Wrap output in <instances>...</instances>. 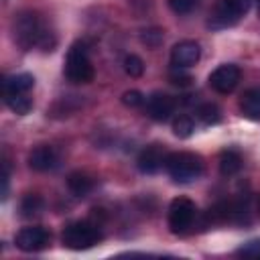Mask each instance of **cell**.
<instances>
[{
	"label": "cell",
	"instance_id": "1",
	"mask_svg": "<svg viewBox=\"0 0 260 260\" xmlns=\"http://www.w3.org/2000/svg\"><path fill=\"white\" fill-rule=\"evenodd\" d=\"M12 39L22 51H30L32 47H39L43 51H53V47L57 43L55 35L47 28L43 18L32 10H24L14 16Z\"/></svg>",
	"mask_w": 260,
	"mask_h": 260
},
{
	"label": "cell",
	"instance_id": "18",
	"mask_svg": "<svg viewBox=\"0 0 260 260\" xmlns=\"http://www.w3.org/2000/svg\"><path fill=\"white\" fill-rule=\"evenodd\" d=\"M43 207H45V201H43V197L37 195V193H28V195H24L22 201H20V213H22L24 217H35V215H39V213L43 211Z\"/></svg>",
	"mask_w": 260,
	"mask_h": 260
},
{
	"label": "cell",
	"instance_id": "4",
	"mask_svg": "<svg viewBox=\"0 0 260 260\" xmlns=\"http://www.w3.org/2000/svg\"><path fill=\"white\" fill-rule=\"evenodd\" d=\"M63 73L71 83H91L93 81V65L87 57V45L83 41H77L71 45L67 59H65Z\"/></svg>",
	"mask_w": 260,
	"mask_h": 260
},
{
	"label": "cell",
	"instance_id": "26",
	"mask_svg": "<svg viewBox=\"0 0 260 260\" xmlns=\"http://www.w3.org/2000/svg\"><path fill=\"white\" fill-rule=\"evenodd\" d=\"M258 4H260V0H258Z\"/></svg>",
	"mask_w": 260,
	"mask_h": 260
},
{
	"label": "cell",
	"instance_id": "6",
	"mask_svg": "<svg viewBox=\"0 0 260 260\" xmlns=\"http://www.w3.org/2000/svg\"><path fill=\"white\" fill-rule=\"evenodd\" d=\"M197 207L187 197H175L169 205V228L173 234H183L193 225Z\"/></svg>",
	"mask_w": 260,
	"mask_h": 260
},
{
	"label": "cell",
	"instance_id": "10",
	"mask_svg": "<svg viewBox=\"0 0 260 260\" xmlns=\"http://www.w3.org/2000/svg\"><path fill=\"white\" fill-rule=\"evenodd\" d=\"M165 160H167V152L160 144H150L146 148H142V152L138 154V169L140 173H146V175H152L156 173L160 167H165Z\"/></svg>",
	"mask_w": 260,
	"mask_h": 260
},
{
	"label": "cell",
	"instance_id": "9",
	"mask_svg": "<svg viewBox=\"0 0 260 260\" xmlns=\"http://www.w3.org/2000/svg\"><path fill=\"white\" fill-rule=\"evenodd\" d=\"M199 57H201V47L195 41H181L171 49V65L175 69L191 67L199 61Z\"/></svg>",
	"mask_w": 260,
	"mask_h": 260
},
{
	"label": "cell",
	"instance_id": "12",
	"mask_svg": "<svg viewBox=\"0 0 260 260\" xmlns=\"http://www.w3.org/2000/svg\"><path fill=\"white\" fill-rule=\"evenodd\" d=\"M146 112H148V116H150L152 120L165 122V120H169L171 114L175 112V100H173L171 95H167V93L156 91V93H152V95L148 98V102H146Z\"/></svg>",
	"mask_w": 260,
	"mask_h": 260
},
{
	"label": "cell",
	"instance_id": "21",
	"mask_svg": "<svg viewBox=\"0 0 260 260\" xmlns=\"http://www.w3.org/2000/svg\"><path fill=\"white\" fill-rule=\"evenodd\" d=\"M122 65H124L126 75H130V77H140L144 73V61L138 55H126Z\"/></svg>",
	"mask_w": 260,
	"mask_h": 260
},
{
	"label": "cell",
	"instance_id": "8",
	"mask_svg": "<svg viewBox=\"0 0 260 260\" xmlns=\"http://www.w3.org/2000/svg\"><path fill=\"white\" fill-rule=\"evenodd\" d=\"M49 240H51V234L45 228L30 225V228H22L16 234L14 242H16V248L22 252H39L49 246Z\"/></svg>",
	"mask_w": 260,
	"mask_h": 260
},
{
	"label": "cell",
	"instance_id": "15",
	"mask_svg": "<svg viewBox=\"0 0 260 260\" xmlns=\"http://www.w3.org/2000/svg\"><path fill=\"white\" fill-rule=\"evenodd\" d=\"M240 112L250 120H260V87L248 89L240 100Z\"/></svg>",
	"mask_w": 260,
	"mask_h": 260
},
{
	"label": "cell",
	"instance_id": "5",
	"mask_svg": "<svg viewBox=\"0 0 260 260\" xmlns=\"http://www.w3.org/2000/svg\"><path fill=\"white\" fill-rule=\"evenodd\" d=\"M250 6H252V0H219V4L215 6V10L209 18V26H213V28L232 26L242 16L248 14Z\"/></svg>",
	"mask_w": 260,
	"mask_h": 260
},
{
	"label": "cell",
	"instance_id": "23",
	"mask_svg": "<svg viewBox=\"0 0 260 260\" xmlns=\"http://www.w3.org/2000/svg\"><path fill=\"white\" fill-rule=\"evenodd\" d=\"M122 104L128 106V108H138L144 104V95L138 91V89H128L122 93Z\"/></svg>",
	"mask_w": 260,
	"mask_h": 260
},
{
	"label": "cell",
	"instance_id": "13",
	"mask_svg": "<svg viewBox=\"0 0 260 260\" xmlns=\"http://www.w3.org/2000/svg\"><path fill=\"white\" fill-rule=\"evenodd\" d=\"M35 85V77L30 73H14L4 77L2 89L4 93H28Z\"/></svg>",
	"mask_w": 260,
	"mask_h": 260
},
{
	"label": "cell",
	"instance_id": "11",
	"mask_svg": "<svg viewBox=\"0 0 260 260\" xmlns=\"http://www.w3.org/2000/svg\"><path fill=\"white\" fill-rule=\"evenodd\" d=\"M57 162H59V156H57L55 148L53 146H47V144L32 148L30 154H28V167L32 171H37V173L53 171L57 167Z\"/></svg>",
	"mask_w": 260,
	"mask_h": 260
},
{
	"label": "cell",
	"instance_id": "20",
	"mask_svg": "<svg viewBox=\"0 0 260 260\" xmlns=\"http://www.w3.org/2000/svg\"><path fill=\"white\" fill-rule=\"evenodd\" d=\"M197 118H199L203 124L211 126V124H217V122L221 120V112H219V108H217L215 104H203V106H199V110H197Z\"/></svg>",
	"mask_w": 260,
	"mask_h": 260
},
{
	"label": "cell",
	"instance_id": "3",
	"mask_svg": "<svg viewBox=\"0 0 260 260\" xmlns=\"http://www.w3.org/2000/svg\"><path fill=\"white\" fill-rule=\"evenodd\" d=\"M104 238L102 228L91 219H79L63 228L61 242L69 250H87Z\"/></svg>",
	"mask_w": 260,
	"mask_h": 260
},
{
	"label": "cell",
	"instance_id": "24",
	"mask_svg": "<svg viewBox=\"0 0 260 260\" xmlns=\"http://www.w3.org/2000/svg\"><path fill=\"white\" fill-rule=\"evenodd\" d=\"M197 4H199V0H169L171 10L177 12V14H187V12H191Z\"/></svg>",
	"mask_w": 260,
	"mask_h": 260
},
{
	"label": "cell",
	"instance_id": "25",
	"mask_svg": "<svg viewBox=\"0 0 260 260\" xmlns=\"http://www.w3.org/2000/svg\"><path fill=\"white\" fill-rule=\"evenodd\" d=\"M171 83H175V85H189V83H191V75L173 73V75H171Z\"/></svg>",
	"mask_w": 260,
	"mask_h": 260
},
{
	"label": "cell",
	"instance_id": "17",
	"mask_svg": "<svg viewBox=\"0 0 260 260\" xmlns=\"http://www.w3.org/2000/svg\"><path fill=\"white\" fill-rule=\"evenodd\" d=\"M4 102L18 116L28 114L32 108V100L28 98V93H4Z\"/></svg>",
	"mask_w": 260,
	"mask_h": 260
},
{
	"label": "cell",
	"instance_id": "22",
	"mask_svg": "<svg viewBox=\"0 0 260 260\" xmlns=\"http://www.w3.org/2000/svg\"><path fill=\"white\" fill-rule=\"evenodd\" d=\"M162 30L160 28H146V30H142V35H140V39H142V43L146 45V47H150V49H156L160 43H162Z\"/></svg>",
	"mask_w": 260,
	"mask_h": 260
},
{
	"label": "cell",
	"instance_id": "14",
	"mask_svg": "<svg viewBox=\"0 0 260 260\" xmlns=\"http://www.w3.org/2000/svg\"><path fill=\"white\" fill-rule=\"evenodd\" d=\"M67 187L69 191L75 195V197H87L93 189V179L87 175V173H81V171H73L69 173L67 177Z\"/></svg>",
	"mask_w": 260,
	"mask_h": 260
},
{
	"label": "cell",
	"instance_id": "16",
	"mask_svg": "<svg viewBox=\"0 0 260 260\" xmlns=\"http://www.w3.org/2000/svg\"><path fill=\"white\" fill-rule=\"evenodd\" d=\"M240 169H242V156H240V152H236V150H223L219 154V173L223 177H232V175L240 173Z\"/></svg>",
	"mask_w": 260,
	"mask_h": 260
},
{
	"label": "cell",
	"instance_id": "2",
	"mask_svg": "<svg viewBox=\"0 0 260 260\" xmlns=\"http://www.w3.org/2000/svg\"><path fill=\"white\" fill-rule=\"evenodd\" d=\"M165 169L175 183H181V185L193 183L203 173V158L195 152H185V150L171 152V154H167Z\"/></svg>",
	"mask_w": 260,
	"mask_h": 260
},
{
	"label": "cell",
	"instance_id": "19",
	"mask_svg": "<svg viewBox=\"0 0 260 260\" xmlns=\"http://www.w3.org/2000/svg\"><path fill=\"white\" fill-rule=\"evenodd\" d=\"M193 130H195V122H193L191 116L183 114V116L175 118V122H173V132H175V136H179V138H189V136L193 134Z\"/></svg>",
	"mask_w": 260,
	"mask_h": 260
},
{
	"label": "cell",
	"instance_id": "7",
	"mask_svg": "<svg viewBox=\"0 0 260 260\" xmlns=\"http://www.w3.org/2000/svg\"><path fill=\"white\" fill-rule=\"evenodd\" d=\"M240 77H242V71L238 65L234 63H225V65H219L217 69L211 71L209 75V85L217 91V93H230L236 89V85L240 83Z\"/></svg>",
	"mask_w": 260,
	"mask_h": 260
}]
</instances>
